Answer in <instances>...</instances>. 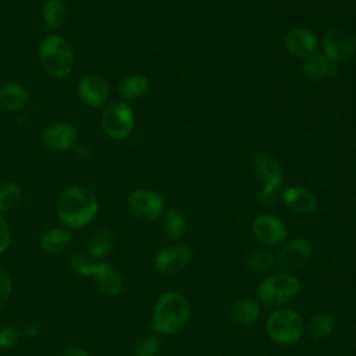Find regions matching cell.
Masks as SVG:
<instances>
[{
  "label": "cell",
  "instance_id": "52a82bcc",
  "mask_svg": "<svg viewBox=\"0 0 356 356\" xmlns=\"http://www.w3.org/2000/svg\"><path fill=\"white\" fill-rule=\"evenodd\" d=\"M100 124L107 136L113 139H124L132 132L135 118L127 103L111 102L104 107Z\"/></svg>",
  "mask_w": 356,
  "mask_h": 356
},
{
  "label": "cell",
  "instance_id": "2e32d148",
  "mask_svg": "<svg viewBox=\"0 0 356 356\" xmlns=\"http://www.w3.org/2000/svg\"><path fill=\"white\" fill-rule=\"evenodd\" d=\"M286 50L295 56L306 58L314 54L317 49V38L313 32L303 28H293L288 31L284 39Z\"/></svg>",
  "mask_w": 356,
  "mask_h": 356
},
{
  "label": "cell",
  "instance_id": "1f68e13d",
  "mask_svg": "<svg viewBox=\"0 0 356 356\" xmlns=\"http://www.w3.org/2000/svg\"><path fill=\"white\" fill-rule=\"evenodd\" d=\"M11 289H13V281L10 274L0 267V306H3L10 295H11Z\"/></svg>",
  "mask_w": 356,
  "mask_h": 356
},
{
  "label": "cell",
  "instance_id": "603a6c76",
  "mask_svg": "<svg viewBox=\"0 0 356 356\" xmlns=\"http://www.w3.org/2000/svg\"><path fill=\"white\" fill-rule=\"evenodd\" d=\"M114 243H115L114 231L111 228H102L92 236L89 242L88 253L96 260L103 259L113 250Z\"/></svg>",
  "mask_w": 356,
  "mask_h": 356
},
{
  "label": "cell",
  "instance_id": "ac0fdd59",
  "mask_svg": "<svg viewBox=\"0 0 356 356\" xmlns=\"http://www.w3.org/2000/svg\"><path fill=\"white\" fill-rule=\"evenodd\" d=\"M302 72L309 79H325L338 75V64L332 63L324 54H312L305 58Z\"/></svg>",
  "mask_w": 356,
  "mask_h": 356
},
{
  "label": "cell",
  "instance_id": "ba28073f",
  "mask_svg": "<svg viewBox=\"0 0 356 356\" xmlns=\"http://www.w3.org/2000/svg\"><path fill=\"white\" fill-rule=\"evenodd\" d=\"M323 49L324 56H327L332 63H345L356 53V38L346 28L332 26L324 33Z\"/></svg>",
  "mask_w": 356,
  "mask_h": 356
},
{
  "label": "cell",
  "instance_id": "30bf717a",
  "mask_svg": "<svg viewBox=\"0 0 356 356\" xmlns=\"http://www.w3.org/2000/svg\"><path fill=\"white\" fill-rule=\"evenodd\" d=\"M313 254V246L307 239L296 238L285 243L277 254V263L285 271H293L307 264Z\"/></svg>",
  "mask_w": 356,
  "mask_h": 356
},
{
  "label": "cell",
  "instance_id": "6da1fadb",
  "mask_svg": "<svg viewBox=\"0 0 356 356\" xmlns=\"http://www.w3.org/2000/svg\"><path fill=\"white\" fill-rule=\"evenodd\" d=\"M99 210V200L95 192L83 185H71L61 191L56 200L58 220L72 229L89 224Z\"/></svg>",
  "mask_w": 356,
  "mask_h": 356
},
{
  "label": "cell",
  "instance_id": "5bb4252c",
  "mask_svg": "<svg viewBox=\"0 0 356 356\" xmlns=\"http://www.w3.org/2000/svg\"><path fill=\"white\" fill-rule=\"evenodd\" d=\"M78 140L76 128L70 122H54L42 132V142L53 150L64 152L75 146Z\"/></svg>",
  "mask_w": 356,
  "mask_h": 356
},
{
  "label": "cell",
  "instance_id": "836d02e7",
  "mask_svg": "<svg viewBox=\"0 0 356 356\" xmlns=\"http://www.w3.org/2000/svg\"><path fill=\"white\" fill-rule=\"evenodd\" d=\"M61 356H89V353L86 349H83L81 346H74V348L67 349Z\"/></svg>",
  "mask_w": 356,
  "mask_h": 356
},
{
  "label": "cell",
  "instance_id": "484cf974",
  "mask_svg": "<svg viewBox=\"0 0 356 356\" xmlns=\"http://www.w3.org/2000/svg\"><path fill=\"white\" fill-rule=\"evenodd\" d=\"M163 229L168 239H179L184 236L186 229V222L184 214L177 209H170L164 214L163 220Z\"/></svg>",
  "mask_w": 356,
  "mask_h": 356
},
{
  "label": "cell",
  "instance_id": "7c38bea8",
  "mask_svg": "<svg viewBox=\"0 0 356 356\" xmlns=\"http://www.w3.org/2000/svg\"><path fill=\"white\" fill-rule=\"evenodd\" d=\"M78 95L86 106L99 108L107 103L110 97V86L103 76L89 74L81 78L78 83Z\"/></svg>",
  "mask_w": 356,
  "mask_h": 356
},
{
  "label": "cell",
  "instance_id": "7a4b0ae2",
  "mask_svg": "<svg viewBox=\"0 0 356 356\" xmlns=\"http://www.w3.org/2000/svg\"><path fill=\"white\" fill-rule=\"evenodd\" d=\"M191 317L186 298L178 292H165L153 307L152 327L161 334H177L184 330Z\"/></svg>",
  "mask_w": 356,
  "mask_h": 356
},
{
  "label": "cell",
  "instance_id": "f1b7e54d",
  "mask_svg": "<svg viewBox=\"0 0 356 356\" xmlns=\"http://www.w3.org/2000/svg\"><path fill=\"white\" fill-rule=\"evenodd\" d=\"M96 263H97L96 259H93L89 253H83V252H78V253L72 254L70 259L71 268L76 274L83 275V277H90Z\"/></svg>",
  "mask_w": 356,
  "mask_h": 356
},
{
  "label": "cell",
  "instance_id": "ffe728a7",
  "mask_svg": "<svg viewBox=\"0 0 356 356\" xmlns=\"http://www.w3.org/2000/svg\"><path fill=\"white\" fill-rule=\"evenodd\" d=\"M71 232L65 228L56 227L47 229L40 238V248L49 254L63 253L71 243Z\"/></svg>",
  "mask_w": 356,
  "mask_h": 356
},
{
  "label": "cell",
  "instance_id": "7402d4cb",
  "mask_svg": "<svg viewBox=\"0 0 356 356\" xmlns=\"http://www.w3.org/2000/svg\"><path fill=\"white\" fill-rule=\"evenodd\" d=\"M260 314V306L253 299H242L234 303L229 309L231 320L238 325H248L253 323Z\"/></svg>",
  "mask_w": 356,
  "mask_h": 356
},
{
  "label": "cell",
  "instance_id": "8992f818",
  "mask_svg": "<svg viewBox=\"0 0 356 356\" xmlns=\"http://www.w3.org/2000/svg\"><path fill=\"white\" fill-rule=\"evenodd\" d=\"M253 167L259 179L263 181V189L260 191L259 200L266 204L271 202L282 184V168L278 160L267 152H257L254 154Z\"/></svg>",
  "mask_w": 356,
  "mask_h": 356
},
{
  "label": "cell",
  "instance_id": "83f0119b",
  "mask_svg": "<svg viewBox=\"0 0 356 356\" xmlns=\"http://www.w3.org/2000/svg\"><path fill=\"white\" fill-rule=\"evenodd\" d=\"M274 263V256L267 249H256L249 253L245 259V266L248 270L254 273H261L268 270Z\"/></svg>",
  "mask_w": 356,
  "mask_h": 356
},
{
  "label": "cell",
  "instance_id": "d6a6232c",
  "mask_svg": "<svg viewBox=\"0 0 356 356\" xmlns=\"http://www.w3.org/2000/svg\"><path fill=\"white\" fill-rule=\"evenodd\" d=\"M10 238H11L10 227H8L7 221H6V218L0 213V253H3L8 248Z\"/></svg>",
  "mask_w": 356,
  "mask_h": 356
},
{
  "label": "cell",
  "instance_id": "d4e9b609",
  "mask_svg": "<svg viewBox=\"0 0 356 356\" xmlns=\"http://www.w3.org/2000/svg\"><path fill=\"white\" fill-rule=\"evenodd\" d=\"M149 88V82L147 78L140 75V74H134V75H128L125 76L120 85H118V93L124 97V99H138L140 96H143L147 92Z\"/></svg>",
  "mask_w": 356,
  "mask_h": 356
},
{
  "label": "cell",
  "instance_id": "cb8c5ba5",
  "mask_svg": "<svg viewBox=\"0 0 356 356\" xmlns=\"http://www.w3.org/2000/svg\"><path fill=\"white\" fill-rule=\"evenodd\" d=\"M335 330V318L330 313H318L313 316L306 324V334L313 339H323Z\"/></svg>",
  "mask_w": 356,
  "mask_h": 356
},
{
  "label": "cell",
  "instance_id": "4fadbf2b",
  "mask_svg": "<svg viewBox=\"0 0 356 356\" xmlns=\"http://www.w3.org/2000/svg\"><path fill=\"white\" fill-rule=\"evenodd\" d=\"M254 236L267 246H277L286 238L285 224L275 216L260 214L252 224Z\"/></svg>",
  "mask_w": 356,
  "mask_h": 356
},
{
  "label": "cell",
  "instance_id": "3957f363",
  "mask_svg": "<svg viewBox=\"0 0 356 356\" xmlns=\"http://www.w3.org/2000/svg\"><path fill=\"white\" fill-rule=\"evenodd\" d=\"M42 68L53 78H64L71 74L75 54L70 42L60 35L46 36L39 46Z\"/></svg>",
  "mask_w": 356,
  "mask_h": 356
},
{
  "label": "cell",
  "instance_id": "5b68a950",
  "mask_svg": "<svg viewBox=\"0 0 356 356\" xmlns=\"http://www.w3.org/2000/svg\"><path fill=\"white\" fill-rule=\"evenodd\" d=\"M305 330L303 318L299 313L291 309H278L270 314L266 323V331L268 337L282 345L296 342Z\"/></svg>",
  "mask_w": 356,
  "mask_h": 356
},
{
  "label": "cell",
  "instance_id": "277c9868",
  "mask_svg": "<svg viewBox=\"0 0 356 356\" xmlns=\"http://www.w3.org/2000/svg\"><path fill=\"white\" fill-rule=\"evenodd\" d=\"M300 292V282L288 273H275L266 277L257 286L259 300L268 307H280L289 303Z\"/></svg>",
  "mask_w": 356,
  "mask_h": 356
},
{
  "label": "cell",
  "instance_id": "44dd1931",
  "mask_svg": "<svg viewBox=\"0 0 356 356\" xmlns=\"http://www.w3.org/2000/svg\"><path fill=\"white\" fill-rule=\"evenodd\" d=\"M67 15L68 8L63 0H49L42 8L43 22L50 31L60 29L65 24Z\"/></svg>",
  "mask_w": 356,
  "mask_h": 356
},
{
  "label": "cell",
  "instance_id": "d6986e66",
  "mask_svg": "<svg viewBox=\"0 0 356 356\" xmlns=\"http://www.w3.org/2000/svg\"><path fill=\"white\" fill-rule=\"evenodd\" d=\"M29 102L28 90L18 82H6L0 88V104L8 111H21Z\"/></svg>",
  "mask_w": 356,
  "mask_h": 356
},
{
  "label": "cell",
  "instance_id": "8fae6325",
  "mask_svg": "<svg viewBox=\"0 0 356 356\" xmlns=\"http://www.w3.org/2000/svg\"><path fill=\"white\" fill-rule=\"evenodd\" d=\"M192 259V250L186 245H174L160 249L154 254V266L159 273L175 274L184 270Z\"/></svg>",
  "mask_w": 356,
  "mask_h": 356
},
{
  "label": "cell",
  "instance_id": "f546056e",
  "mask_svg": "<svg viewBox=\"0 0 356 356\" xmlns=\"http://www.w3.org/2000/svg\"><path fill=\"white\" fill-rule=\"evenodd\" d=\"M159 350L160 338L157 335H146L134 343L132 356H156Z\"/></svg>",
  "mask_w": 356,
  "mask_h": 356
},
{
  "label": "cell",
  "instance_id": "4316f807",
  "mask_svg": "<svg viewBox=\"0 0 356 356\" xmlns=\"http://www.w3.org/2000/svg\"><path fill=\"white\" fill-rule=\"evenodd\" d=\"M22 199V191L14 181H0V213L14 209Z\"/></svg>",
  "mask_w": 356,
  "mask_h": 356
},
{
  "label": "cell",
  "instance_id": "e575fe53",
  "mask_svg": "<svg viewBox=\"0 0 356 356\" xmlns=\"http://www.w3.org/2000/svg\"><path fill=\"white\" fill-rule=\"evenodd\" d=\"M38 334H39V330H38V327H35V325H29V327H26V328L24 330V335L28 337V338H33V337H36Z\"/></svg>",
  "mask_w": 356,
  "mask_h": 356
},
{
  "label": "cell",
  "instance_id": "4dcf8cb0",
  "mask_svg": "<svg viewBox=\"0 0 356 356\" xmlns=\"http://www.w3.org/2000/svg\"><path fill=\"white\" fill-rule=\"evenodd\" d=\"M19 339V331L14 325H6L0 330V348H13Z\"/></svg>",
  "mask_w": 356,
  "mask_h": 356
},
{
  "label": "cell",
  "instance_id": "9a60e30c",
  "mask_svg": "<svg viewBox=\"0 0 356 356\" xmlns=\"http://www.w3.org/2000/svg\"><path fill=\"white\" fill-rule=\"evenodd\" d=\"M90 277H93L97 288L108 296H117L122 291V286H124L122 275L110 263L97 261Z\"/></svg>",
  "mask_w": 356,
  "mask_h": 356
},
{
  "label": "cell",
  "instance_id": "9c48e42d",
  "mask_svg": "<svg viewBox=\"0 0 356 356\" xmlns=\"http://www.w3.org/2000/svg\"><path fill=\"white\" fill-rule=\"evenodd\" d=\"M127 202L129 211L142 221L157 220L164 209L163 197L150 189H136L131 192Z\"/></svg>",
  "mask_w": 356,
  "mask_h": 356
},
{
  "label": "cell",
  "instance_id": "e0dca14e",
  "mask_svg": "<svg viewBox=\"0 0 356 356\" xmlns=\"http://www.w3.org/2000/svg\"><path fill=\"white\" fill-rule=\"evenodd\" d=\"M282 200L288 206L289 210L298 214H309L317 209L316 196L299 186H289L282 192Z\"/></svg>",
  "mask_w": 356,
  "mask_h": 356
}]
</instances>
